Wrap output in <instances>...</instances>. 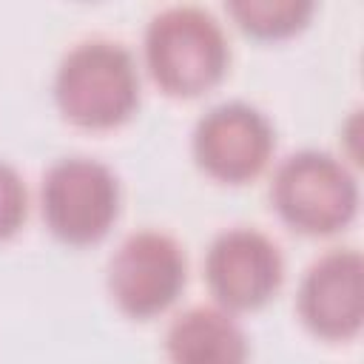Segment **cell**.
Returning a JSON list of instances; mask_svg holds the SVG:
<instances>
[{
    "label": "cell",
    "instance_id": "1",
    "mask_svg": "<svg viewBox=\"0 0 364 364\" xmlns=\"http://www.w3.org/2000/svg\"><path fill=\"white\" fill-rule=\"evenodd\" d=\"M54 100L60 114L91 131L117 128L139 105L136 60L119 40L85 37L57 63Z\"/></svg>",
    "mask_w": 364,
    "mask_h": 364
},
{
    "label": "cell",
    "instance_id": "2",
    "mask_svg": "<svg viewBox=\"0 0 364 364\" xmlns=\"http://www.w3.org/2000/svg\"><path fill=\"white\" fill-rule=\"evenodd\" d=\"M142 51L151 80L171 97H196L213 88L230 63L222 23L191 3L159 9L145 26Z\"/></svg>",
    "mask_w": 364,
    "mask_h": 364
},
{
    "label": "cell",
    "instance_id": "3",
    "mask_svg": "<svg viewBox=\"0 0 364 364\" xmlns=\"http://www.w3.org/2000/svg\"><path fill=\"white\" fill-rule=\"evenodd\" d=\"M270 202L293 230L327 236L355 219L358 182L344 159L318 148H301L276 165Z\"/></svg>",
    "mask_w": 364,
    "mask_h": 364
},
{
    "label": "cell",
    "instance_id": "4",
    "mask_svg": "<svg viewBox=\"0 0 364 364\" xmlns=\"http://www.w3.org/2000/svg\"><path fill=\"white\" fill-rule=\"evenodd\" d=\"M119 176L94 156H63L40 182V210L48 230L68 245L100 242L119 216Z\"/></svg>",
    "mask_w": 364,
    "mask_h": 364
},
{
    "label": "cell",
    "instance_id": "5",
    "mask_svg": "<svg viewBox=\"0 0 364 364\" xmlns=\"http://www.w3.org/2000/svg\"><path fill=\"white\" fill-rule=\"evenodd\" d=\"M108 293L134 318L168 310L188 282V256L176 236L139 228L128 233L108 259Z\"/></svg>",
    "mask_w": 364,
    "mask_h": 364
},
{
    "label": "cell",
    "instance_id": "6",
    "mask_svg": "<svg viewBox=\"0 0 364 364\" xmlns=\"http://www.w3.org/2000/svg\"><path fill=\"white\" fill-rule=\"evenodd\" d=\"M196 165L216 182L242 185L256 179L276 148V128L267 114L245 100L208 108L191 134Z\"/></svg>",
    "mask_w": 364,
    "mask_h": 364
},
{
    "label": "cell",
    "instance_id": "7",
    "mask_svg": "<svg viewBox=\"0 0 364 364\" xmlns=\"http://www.w3.org/2000/svg\"><path fill=\"white\" fill-rule=\"evenodd\" d=\"M205 282L225 310H256L284 282V253L273 236L253 225L219 230L205 250Z\"/></svg>",
    "mask_w": 364,
    "mask_h": 364
},
{
    "label": "cell",
    "instance_id": "8",
    "mask_svg": "<svg viewBox=\"0 0 364 364\" xmlns=\"http://www.w3.org/2000/svg\"><path fill=\"white\" fill-rule=\"evenodd\" d=\"M299 318L324 341H350L364 321V259L355 247H330L316 256L296 296Z\"/></svg>",
    "mask_w": 364,
    "mask_h": 364
},
{
    "label": "cell",
    "instance_id": "9",
    "mask_svg": "<svg viewBox=\"0 0 364 364\" xmlns=\"http://www.w3.org/2000/svg\"><path fill=\"white\" fill-rule=\"evenodd\" d=\"M171 364H247L250 341L236 316L219 304H193L165 330Z\"/></svg>",
    "mask_w": 364,
    "mask_h": 364
},
{
    "label": "cell",
    "instance_id": "10",
    "mask_svg": "<svg viewBox=\"0 0 364 364\" xmlns=\"http://www.w3.org/2000/svg\"><path fill=\"white\" fill-rule=\"evenodd\" d=\"M310 0H230L228 11L233 20L256 37H287L299 31L310 14Z\"/></svg>",
    "mask_w": 364,
    "mask_h": 364
},
{
    "label": "cell",
    "instance_id": "11",
    "mask_svg": "<svg viewBox=\"0 0 364 364\" xmlns=\"http://www.w3.org/2000/svg\"><path fill=\"white\" fill-rule=\"evenodd\" d=\"M28 213V191L14 165L0 159V239L14 236Z\"/></svg>",
    "mask_w": 364,
    "mask_h": 364
}]
</instances>
